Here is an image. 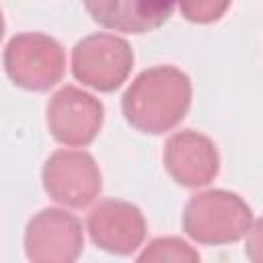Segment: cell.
<instances>
[{"mask_svg":"<svg viewBox=\"0 0 263 263\" xmlns=\"http://www.w3.org/2000/svg\"><path fill=\"white\" fill-rule=\"evenodd\" d=\"M191 80L175 66H152L140 72L121 97L125 121L142 134L175 129L191 107Z\"/></svg>","mask_w":263,"mask_h":263,"instance_id":"cell-1","label":"cell"},{"mask_svg":"<svg viewBox=\"0 0 263 263\" xmlns=\"http://www.w3.org/2000/svg\"><path fill=\"white\" fill-rule=\"evenodd\" d=\"M255 226L251 205L234 191L208 189L183 208V230L197 245L220 247L245 238Z\"/></svg>","mask_w":263,"mask_h":263,"instance_id":"cell-2","label":"cell"},{"mask_svg":"<svg viewBox=\"0 0 263 263\" xmlns=\"http://www.w3.org/2000/svg\"><path fill=\"white\" fill-rule=\"evenodd\" d=\"M4 70L12 84L43 92L53 88L66 72V51L53 37L27 31L14 35L4 47Z\"/></svg>","mask_w":263,"mask_h":263,"instance_id":"cell-3","label":"cell"},{"mask_svg":"<svg viewBox=\"0 0 263 263\" xmlns=\"http://www.w3.org/2000/svg\"><path fill=\"white\" fill-rule=\"evenodd\" d=\"M132 45L115 33H90L82 37L70 58L74 78L92 90L113 92L134 68Z\"/></svg>","mask_w":263,"mask_h":263,"instance_id":"cell-4","label":"cell"},{"mask_svg":"<svg viewBox=\"0 0 263 263\" xmlns=\"http://www.w3.org/2000/svg\"><path fill=\"white\" fill-rule=\"evenodd\" d=\"M41 183L45 193L74 210L90 205L101 189L103 177L97 160L84 150H55L47 156L41 168Z\"/></svg>","mask_w":263,"mask_h":263,"instance_id":"cell-5","label":"cell"},{"mask_svg":"<svg viewBox=\"0 0 263 263\" xmlns=\"http://www.w3.org/2000/svg\"><path fill=\"white\" fill-rule=\"evenodd\" d=\"M29 263H76L84 249L82 222L62 208L39 210L25 228Z\"/></svg>","mask_w":263,"mask_h":263,"instance_id":"cell-6","label":"cell"},{"mask_svg":"<svg viewBox=\"0 0 263 263\" xmlns=\"http://www.w3.org/2000/svg\"><path fill=\"white\" fill-rule=\"evenodd\" d=\"M45 119L53 140L68 148H84L92 144L101 132L105 107L95 95L66 84L51 95Z\"/></svg>","mask_w":263,"mask_h":263,"instance_id":"cell-7","label":"cell"},{"mask_svg":"<svg viewBox=\"0 0 263 263\" xmlns=\"http://www.w3.org/2000/svg\"><path fill=\"white\" fill-rule=\"evenodd\" d=\"M90 240L105 253L132 255L146 238V218L142 210L123 199H103L86 216Z\"/></svg>","mask_w":263,"mask_h":263,"instance_id":"cell-8","label":"cell"},{"mask_svg":"<svg viewBox=\"0 0 263 263\" xmlns=\"http://www.w3.org/2000/svg\"><path fill=\"white\" fill-rule=\"evenodd\" d=\"M162 162L175 183L189 189L210 185L220 171V154L216 144L201 132H175L162 150Z\"/></svg>","mask_w":263,"mask_h":263,"instance_id":"cell-9","label":"cell"},{"mask_svg":"<svg viewBox=\"0 0 263 263\" xmlns=\"http://www.w3.org/2000/svg\"><path fill=\"white\" fill-rule=\"evenodd\" d=\"M84 10L105 29L119 33H148L164 25L175 4L171 2H86Z\"/></svg>","mask_w":263,"mask_h":263,"instance_id":"cell-10","label":"cell"},{"mask_svg":"<svg viewBox=\"0 0 263 263\" xmlns=\"http://www.w3.org/2000/svg\"><path fill=\"white\" fill-rule=\"evenodd\" d=\"M136 263H201V257L187 240L179 236H160L142 249Z\"/></svg>","mask_w":263,"mask_h":263,"instance_id":"cell-11","label":"cell"},{"mask_svg":"<svg viewBox=\"0 0 263 263\" xmlns=\"http://www.w3.org/2000/svg\"><path fill=\"white\" fill-rule=\"evenodd\" d=\"M228 8H230L228 2H212V0H205V2H183V4H179L181 14L187 21L199 23V25H208V23H214V21L222 18V14Z\"/></svg>","mask_w":263,"mask_h":263,"instance_id":"cell-12","label":"cell"},{"mask_svg":"<svg viewBox=\"0 0 263 263\" xmlns=\"http://www.w3.org/2000/svg\"><path fill=\"white\" fill-rule=\"evenodd\" d=\"M4 37V16H2V10H0V39Z\"/></svg>","mask_w":263,"mask_h":263,"instance_id":"cell-13","label":"cell"}]
</instances>
